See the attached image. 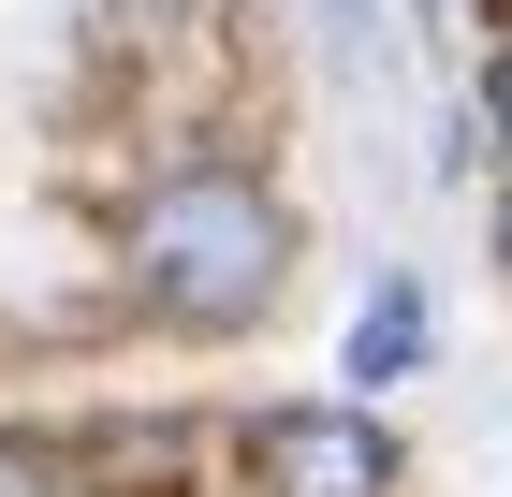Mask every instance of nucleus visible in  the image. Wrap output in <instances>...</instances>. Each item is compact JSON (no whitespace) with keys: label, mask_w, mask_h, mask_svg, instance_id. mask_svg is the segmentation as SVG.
<instances>
[{"label":"nucleus","mask_w":512,"mask_h":497,"mask_svg":"<svg viewBox=\"0 0 512 497\" xmlns=\"http://www.w3.org/2000/svg\"><path fill=\"white\" fill-rule=\"evenodd\" d=\"M410 366H425V293H410V278H381V293H366V322H352V381H410Z\"/></svg>","instance_id":"nucleus-3"},{"label":"nucleus","mask_w":512,"mask_h":497,"mask_svg":"<svg viewBox=\"0 0 512 497\" xmlns=\"http://www.w3.org/2000/svg\"><path fill=\"white\" fill-rule=\"evenodd\" d=\"M483 117H498V147H512V44H498V74H483Z\"/></svg>","instance_id":"nucleus-4"},{"label":"nucleus","mask_w":512,"mask_h":497,"mask_svg":"<svg viewBox=\"0 0 512 497\" xmlns=\"http://www.w3.org/2000/svg\"><path fill=\"white\" fill-rule=\"evenodd\" d=\"M278 278H293V220H278L264 176H176V191H147V220H132V293L161 307V322H191V337H235L249 307H278Z\"/></svg>","instance_id":"nucleus-1"},{"label":"nucleus","mask_w":512,"mask_h":497,"mask_svg":"<svg viewBox=\"0 0 512 497\" xmlns=\"http://www.w3.org/2000/svg\"><path fill=\"white\" fill-rule=\"evenodd\" d=\"M249 497H395V439L366 410H264L249 424Z\"/></svg>","instance_id":"nucleus-2"},{"label":"nucleus","mask_w":512,"mask_h":497,"mask_svg":"<svg viewBox=\"0 0 512 497\" xmlns=\"http://www.w3.org/2000/svg\"><path fill=\"white\" fill-rule=\"evenodd\" d=\"M498 264H512V205H498Z\"/></svg>","instance_id":"nucleus-6"},{"label":"nucleus","mask_w":512,"mask_h":497,"mask_svg":"<svg viewBox=\"0 0 512 497\" xmlns=\"http://www.w3.org/2000/svg\"><path fill=\"white\" fill-rule=\"evenodd\" d=\"M0 497H30V468H15V454H0Z\"/></svg>","instance_id":"nucleus-5"}]
</instances>
